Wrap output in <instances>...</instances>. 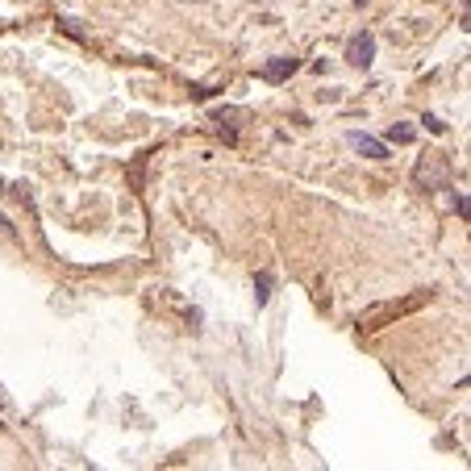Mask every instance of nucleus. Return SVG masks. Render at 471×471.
<instances>
[{"instance_id":"1","label":"nucleus","mask_w":471,"mask_h":471,"mask_svg":"<svg viewBox=\"0 0 471 471\" xmlns=\"http://www.w3.org/2000/svg\"><path fill=\"white\" fill-rule=\"evenodd\" d=\"M372 54H376V38H372V34L355 38V42H350V50H346V59H350L355 67H372Z\"/></svg>"},{"instance_id":"2","label":"nucleus","mask_w":471,"mask_h":471,"mask_svg":"<svg viewBox=\"0 0 471 471\" xmlns=\"http://www.w3.org/2000/svg\"><path fill=\"white\" fill-rule=\"evenodd\" d=\"M350 146H355L359 154H367V159H388V146L376 142V138H367V134H359V130L350 134Z\"/></svg>"},{"instance_id":"3","label":"nucleus","mask_w":471,"mask_h":471,"mask_svg":"<svg viewBox=\"0 0 471 471\" xmlns=\"http://www.w3.org/2000/svg\"><path fill=\"white\" fill-rule=\"evenodd\" d=\"M292 71H296V59H276V63H267V67H263V75H267V80H288Z\"/></svg>"},{"instance_id":"4","label":"nucleus","mask_w":471,"mask_h":471,"mask_svg":"<svg viewBox=\"0 0 471 471\" xmlns=\"http://www.w3.org/2000/svg\"><path fill=\"white\" fill-rule=\"evenodd\" d=\"M267 296H271V276H259V280H255V300L267 305Z\"/></svg>"},{"instance_id":"5","label":"nucleus","mask_w":471,"mask_h":471,"mask_svg":"<svg viewBox=\"0 0 471 471\" xmlns=\"http://www.w3.org/2000/svg\"><path fill=\"white\" fill-rule=\"evenodd\" d=\"M392 138H396V142H413V126H396V130H392Z\"/></svg>"},{"instance_id":"6","label":"nucleus","mask_w":471,"mask_h":471,"mask_svg":"<svg viewBox=\"0 0 471 471\" xmlns=\"http://www.w3.org/2000/svg\"><path fill=\"white\" fill-rule=\"evenodd\" d=\"M359 4H363V0H359Z\"/></svg>"}]
</instances>
